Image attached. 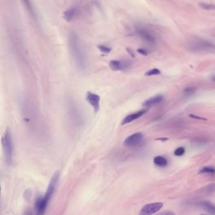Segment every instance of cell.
<instances>
[{
	"mask_svg": "<svg viewBox=\"0 0 215 215\" xmlns=\"http://www.w3.org/2000/svg\"><path fill=\"white\" fill-rule=\"evenodd\" d=\"M136 32L137 34L146 43L149 45H155L156 42V39L155 35L148 29L142 26L136 27Z\"/></svg>",
	"mask_w": 215,
	"mask_h": 215,
	"instance_id": "5",
	"label": "cell"
},
{
	"mask_svg": "<svg viewBox=\"0 0 215 215\" xmlns=\"http://www.w3.org/2000/svg\"><path fill=\"white\" fill-rule=\"evenodd\" d=\"M22 2L32 18L35 21H37V12L35 10L33 3L32 2L31 0H22Z\"/></svg>",
	"mask_w": 215,
	"mask_h": 215,
	"instance_id": "12",
	"label": "cell"
},
{
	"mask_svg": "<svg viewBox=\"0 0 215 215\" xmlns=\"http://www.w3.org/2000/svg\"><path fill=\"white\" fill-rule=\"evenodd\" d=\"M161 73V71L158 68H153L152 69H149L145 73V76H155V75H158Z\"/></svg>",
	"mask_w": 215,
	"mask_h": 215,
	"instance_id": "19",
	"label": "cell"
},
{
	"mask_svg": "<svg viewBox=\"0 0 215 215\" xmlns=\"http://www.w3.org/2000/svg\"><path fill=\"white\" fill-rule=\"evenodd\" d=\"M194 92V88L192 87H187L184 89V93L186 95H191Z\"/></svg>",
	"mask_w": 215,
	"mask_h": 215,
	"instance_id": "24",
	"label": "cell"
},
{
	"mask_svg": "<svg viewBox=\"0 0 215 215\" xmlns=\"http://www.w3.org/2000/svg\"><path fill=\"white\" fill-rule=\"evenodd\" d=\"M199 7L203 10L207 11H215V4L208 3H200L199 4Z\"/></svg>",
	"mask_w": 215,
	"mask_h": 215,
	"instance_id": "17",
	"label": "cell"
},
{
	"mask_svg": "<svg viewBox=\"0 0 215 215\" xmlns=\"http://www.w3.org/2000/svg\"><path fill=\"white\" fill-rule=\"evenodd\" d=\"M190 117H192V119H198V120H206V119L203 118V117H199V116H198V115H194V114H191V115H190Z\"/></svg>",
	"mask_w": 215,
	"mask_h": 215,
	"instance_id": "25",
	"label": "cell"
},
{
	"mask_svg": "<svg viewBox=\"0 0 215 215\" xmlns=\"http://www.w3.org/2000/svg\"><path fill=\"white\" fill-rule=\"evenodd\" d=\"M132 63L129 60H116L110 61L109 66L113 71H125L131 66Z\"/></svg>",
	"mask_w": 215,
	"mask_h": 215,
	"instance_id": "6",
	"label": "cell"
},
{
	"mask_svg": "<svg viewBox=\"0 0 215 215\" xmlns=\"http://www.w3.org/2000/svg\"><path fill=\"white\" fill-rule=\"evenodd\" d=\"M143 134L141 133H135L128 136L124 141V145L127 148H134L138 146L143 139Z\"/></svg>",
	"mask_w": 215,
	"mask_h": 215,
	"instance_id": "7",
	"label": "cell"
},
{
	"mask_svg": "<svg viewBox=\"0 0 215 215\" xmlns=\"http://www.w3.org/2000/svg\"><path fill=\"white\" fill-rule=\"evenodd\" d=\"M146 112H147V109H142L139 110L138 112H136L127 115L125 118L123 119L122 122V125L126 124H128L137 119L140 118V117H141L143 115H144Z\"/></svg>",
	"mask_w": 215,
	"mask_h": 215,
	"instance_id": "13",
	"label": "cell"
},
{
	"mask_svg": "<svg viewBox=\"0 0 215 215\" xmlns=\"http://www.w3.org/2000/svg\"><path fill=\"white\" fill-rule=\"evenodd\" d=\"M86 100L89 103L90 106L93 107L94 112L97 113L100 109V97L96 94L92 92H87L86 94Z\"/></svg>",
	"mask_w": 215,
	"mask_h": 215,
	"instance_id": "9",
	"label": "cell"
},
{
	"mask_svg": "<svg viewBox=\"0 0 215 215\" xmlns=\"http://www.w3.org/2000/svg\"><path fill=\"white\" fill-rule=\"evenodd\" d=\"M97 48L99 49L100 51H101L102 53H105V54H109L110 53V52H111V48H110L107 46H106V45H99L97 46Z\"/></svg>",
	"mask_w": 215,
	"mask_h": 215,
	"instance_id": "21",
	"label": "cell"
},
{
	"mask_svg": "<svg viewBox=\"0 0 215 215\" xmlns=\"http://www.w3.org/2000/svg\"><path fill=\"white\" fill-rule=\"evenodd\" d=\"M213 80H214V81H215V77L213 78Z\"/></svg>",
	"mask_w": 215,
	"mask_h": 215,
	"instance_id": "27",
	"label": "cell"
},
{
	"mask_svg": "<svg viewBox=\"0 0 215 215\" xmlns=\"http://www.w3.org/2000/svg\"><path fill=\"white\" fill-rule=\"evenodd\" d=\"M163 100H164V97H163L162 95H156L155 97L150 98V99H148L147 100H146L144 103H143V106L145 107H151V106H155V105H156V104H158V103H161Z\"/></svg>",
	"mask_w": 215,
	"mask_h": 215,
	"instance_id": "14",
	"label": "cell"
},
{
	"mask_svg": "<svg viewBox=\"0 0 215 215\" xmlns=\"http://www.w3.org/2000/svg\"><path fill=\"white\" fill-rule=\"evenodd\" d=\"M199 174H215V168L213 167H204L202 168L199 172Z\"/></svg>",
	"mask_w": 215,
	"mask_h": 215,
	"instance_id": "18",
	"label": "cell"
},
{
	"mask_svg": "<svg viewBox=\"0 0 215 215\" xmlns=\"http://www.w3.org/2000/svg\"><path fill=\"white\" fill-rule=\"evenodd\" d=\"M60 171H56L53 175V177H52L49 182V184L47 189V191L45 192L44 196L43 197L45 201L48 202V203H49L52 196H53V195L54 194L56 190V188L59 184V181H60Z\"/></svg>",
	"mask_w": 215,
	"mask_h": 215,
	"instance_id": "4",
	"label": "cell"
},
{
	"mask_svg": "<svg viewBox=\"0 0 215 215\" xmlns=\"http://www.w3.org/2000/svg\"><path fill=\"white\" fill-rule=\"evenodd\" d=\"M153 162L156 166L160 167H165L168 164L167 160L165 158L163 157V156H156V157L153 160Z\"/></svg>",
	"mask_w": 215,
	"mask_h": 215,
	"instance_id": "16",
	"label": "cell"
},
{
	"mask_svg": "<svg viewBox=\"0 0 215 215\" xmlns=\"http://www.w3.org/2000/svg\"><path fill=\"white\" fill-rule=\"evenodd\" d=\"M200 206L209 213L215 214V206L210 202L202 201L200 203Z\"/></svg>",
	"mask_w": 215,
	"mask_h": 215,
	"instance_id": "15",
	"label": "cell"
},
{
	"mask_svg": "<svg viewBox=\"0 0 215 215\" xmlns=\"http://www.w3.org/2000/svg\"><path fill=\"white\" fill-rule=\"evenodd\" d=\"M204 192L206 194H213L215 192V184H208L207 186H206L204 188Z\"/></svg>",
	"mask_w": 215,
	"mask_h": 215,
	"instance_id": "20",
	"label": "cell"
},
{
	"mask_svg": "<svg viewBox=\"0 0 215 215\" xmlns=\"http://www.w3.org/2000/svg\"><path fill=\"white\" fill-rule=\"evenodd\" d=\"M2 145L6 163L11 164L13 161V141L10 130L7 128L2 137Z\"/></svg>",
	"mask_w": 215,
	"mask_h": 215,
	"instance_id": "3",
	"label": "cell"
},
{
	"mask_svg": "<svg viewBox=\"0 0 215 215\" xmlns=\"http://www.w3.org/2000/svg\"><path fill=\"white\" fill-rule=\"evenodd\" d=\"M137 52H138V53L139 54H140L141 55L144 56H148V51L146 50V49H143V48H139V49H137Z\"/></svg>",
	"mask_w": 215,
	"mask_h": 215,
	"instance_id": "23",
	"label": "cell"
},
{
	"mask_svg": "<svg viewBox=\"0 0 215 215\" xmlns=\"http://www.w3.org/2000/svg\"><path fill=\"white\" fill-rule=\"evenodd\" d=\"M126 50H127V53H129V54L130 56H132L133 57H135V54H134V51H133L131 49H130V48H127V49H126Z\"/></svg>",
	"mask_w": 215,
	"mask_h": 215,
	"instance_id": "26",
	"label": "cell"
},
{
	"mask_svg": "<svg viewBox=\"0 0 215 215\" xmlns=\"http://www.w3.org/2000/svg\"><path fill=\"white\" fill-rule=\"evenodd\" d=\"M185 153V149L183 147H179L177 148L174 152V155L175 156H182Z\"/></svg>",
	"mask_w": 215,
	"mask_h": 215,
	"instance_id": "22",
	"label": "cell"
},
{
	"mask_svg": "<svg viewBox=\"0 0 215 215\" xmlns=\"http://www.w3.org/2000/svg\"><path fill=\"white\" fill-rule=\"evenodd\" d=\"M163 204L161 203H153L147 204L143 206L140 212L141 215H150L158 212L161 209Z\"/></svg>",
	"mask_w": 215,
	"mask_h": 215,
	"instance_id": "8",
	"label": "cell"
},
{
	"mask_svg": "<svg viewBox=\"0 0 215 215\" xmlns=\"http://www.w3.org/2000/svg\"><path fill=\"white\" fill-rule=\"evenodd\" d=\"M79 9L76 6L70 7L63 13V18L66 22H71L78 15Z\"/></svg>",
	"mask_w": 215,
	"mask_h": 215,
	"instance_id": "11",
	"label": "cell"
},
{
	"mask_svg": "<svg viewBox=\"0 0 215 215\" xmlns=\"http://www.w3.org/2000/svg\"><path fill=\"white\" fill-rule=\"evenodd\" d=\"M69 48L77 68L84 71L87 67V57L81 45L79 36L76 32H71L68 35Z\"/></svg>",
	"mask_w": 215,
	"mask_h": 215,
	"instance_id": "1",
	"label": "cell"
},
{
	"mask_svg": "<svg viewBox=\"0 0 215 215\" xmlns=\"http://www.w3.org/2000/svg\"><path fill=\"white\" fill-rule=\"evenodd\" d=\"M189 49L196 53L215 51V44L205 39H197L192 41L189 45Z\"/></svg>",
	"mask_w": 215,
	"mask_h": 215,
	"instance_id": "2",
	"label": "cell"
},
{
	"mask_svg": "<svg viewBox=\"0 0 215 215\" xmlns=\"http://www.w3.org/2000/svg\"><path fill=\"white\" fill-rule=\"evenodd\" d=\"M48 203L45 201L43 197L38 198L36 199L34 209L35 211L37 214H43L46 211Z\"/></svg>",
	"mask_w": 215,
	"mask_h": 215,
	"instance_id": "10",
	"label": "cell"
}]
</instances>
